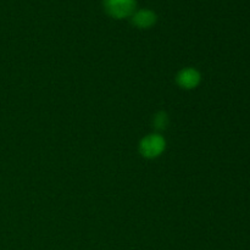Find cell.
I'll return each instance as SVG.
<instances>
[{"label":"cell","instance_id":"obj_1","mask_svg":"<svg viewBox=\"0 0 250 250\" xmlns=\"http://www.w3.org/2000/svg\"><path fill=\"white\" fill-rule=\"evenodd\" d=\"M136 0H104L105 11L115 19L132 16L136 10Z\"/></svg>","mask_w":250,"mask_h":250},{"label":"cell","instance_id":"obj_2","mask_svg":"<svg viewBox=\"0 0 250 250\" xmlns=\"http://www.w3.org/2000/svg\"><path fill=\"white\" fill-rule=\"evenodd\" d=\"M165 149V141L161 136L150 134L141 142V153L146 158H156Z\"/></svg>","mask_w":250,"mask_h":250},{"label":"cell","instance_id":"obj_3","mask_svg":"<svg viewBox=\"0 0 250 250\" xmlns=\"http://www.w3.org/2000/svg\"><path fill=\"white\" fill-rule=\"evenodd\" d=\"M177 82L181 87L187 88V89L194 88L199 84L200 73L194 68H186L178 73Z\"/></svg>","mask_w":250,"mask_h":250},{"label":"cell","instance_id":"obj_4","mask_svg":"<svg viewBox=\"0 0 250 250\" xmlns=\"http://www.w3.org/2000/svg\"><path fill=\"white\" fill-rule=\"evenodd\" d=\"M132 21L139 28H148L156 22V14L148 9L139 10L132 15Z\"/></svg>","mask_w":250,"mask_h":250},{"label":"cell","instance_id":"obj_5","mask_svg":"<svg viewBox=\"0 0 250 250\" xmlns=\"http://www.w3.org/2000/svg\"><path fill=\"white\" fill-rule=\"evenodd\" d=\"M155 125H156V127H158V128H165L166 126H167V122H168V120H167V116H166V114H164V112H161V114H159L158 116L155 117Z\"/></svg>","mask_w":250,"mask_h":250}]
</instances>
